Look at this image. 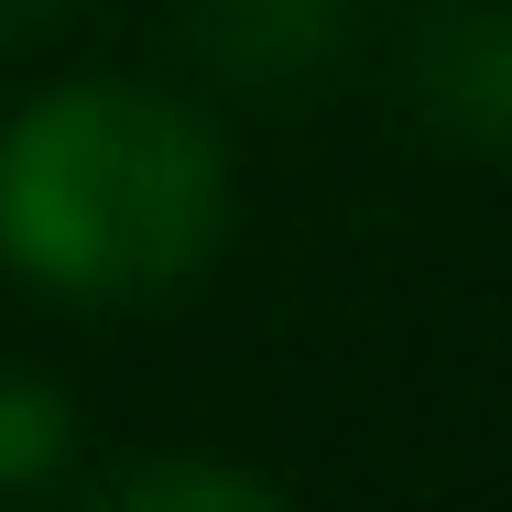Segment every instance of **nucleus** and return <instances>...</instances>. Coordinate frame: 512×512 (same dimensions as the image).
<instances>
[{"label": "nucleus", "mask_w": 512, "mask_h": 512, "mask_svg": "<svg viewBox=\"0 0 512 512\" xmlns=\"http://www.w3.org/2000/svg\"><path fill=\"white\" fill-rule=\"evenodd\" d=\"M218 218V131L153 88H55L0 131V262L44 295H164L218 251Z\"/></svg>", "instance_id": "obj_1"}, {"label": "nucleus", "mask_w": 512, "mask_h": 512, "mask_svg": "<svg viewBox=\"0 0 512 512\" xmlns=\"http://www.w3.org/2000/svg\"><path fill=\"white\" fill-rule=\"evenodd\" d=\"M120 491H131V502H273V491H262V480H197V469H142V480H120Z\"/></svg>", "instance_id": "obj_2"}]
</instances>
